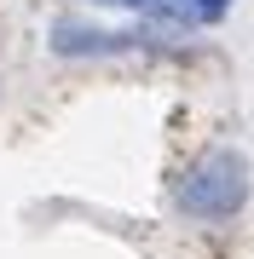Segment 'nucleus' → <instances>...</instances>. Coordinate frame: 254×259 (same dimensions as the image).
I'll use <instances>...</instances> for the list:
<instances>
[{
  "label": "nucleus",
  "mask_w": 254,
  "mask_h": 259,
  "mask_svg": "<svg viewBox=\"0 0 254 259\" xmlns=\"http://www.w3.org/2000/svg\"><path fill=\"white\" fill-rule=\"evenodd\" d=\"M248 196V167L237 150H208L179 185V207L191 219H231Z\"/></svg>",
  "instance_id": "1"
},
{
  "label": "nucleus",
  "mask_w": 254,
  "mask_h": 259,
  "mask_svg": "<svg viewBox=\"0 0 254 259\" xmlns=\"http://www.w3.org/2000/svg\"><path fill=\"white\" fill-rule=\"evenodd\" d=\"M52 47L64 52V58H81V52H127L133 40H122L116 29H76V23H64L52 35Z\"/></svg>",
  "instance_id": "2"
},
{
  "label": "nucleus",
  "mask_w": 254,
  "mask_h": 259,
  "mask_svg": "<svg viewBox=\"0 0 254 259\" xmlns=\"http://www.w3.org/2000/svg\"><path fill=\"white\" fill-rule=\"evenodd\" d=\"M144 12L162 23H179V29H191V23H202V12H197V0H144Z\"/></svg>",
  "instance_id": "3"
},
{
  "label": "nucleus",
  "mask_w": 254,
  "mask_h": 259,
  "mask_svg": "<svg viewBox=\"0 0 254 259\" xmlns=\"http://www.w3.org/2000/svg\"><path fill=\"white\" fill-rule=\"evenodd\" d=\"M231 6V0H197V12H202V23H214L220 18V12H226Z\"/></svg>",
  "instance_id": "4"
},
{
  "label": "nucleus",
  "mask_w": 254,
  "mask_h": 259,
  "mask_svg": "<svg viewBox=\"0 0 254 259\" xmlns=\"http://www.w3.org/2000/svg\"><path fill=\"white\" fill-rule=\"evenodd\" d=\"M110 6H139V12H144V0H110Z\"/></svg>",
  "instance_id": "5"
}]
</instances>
